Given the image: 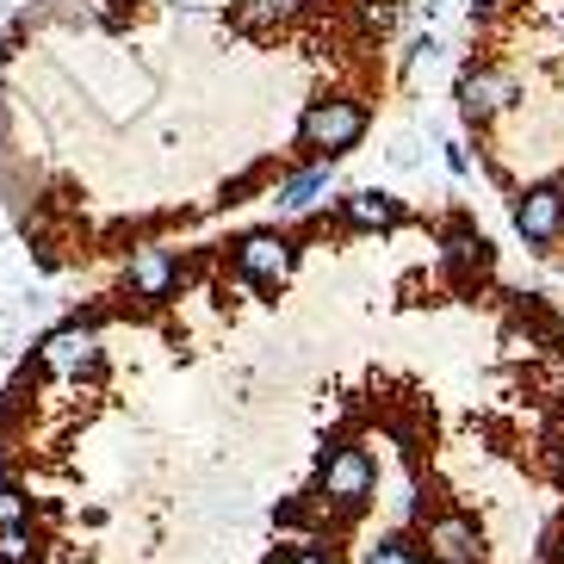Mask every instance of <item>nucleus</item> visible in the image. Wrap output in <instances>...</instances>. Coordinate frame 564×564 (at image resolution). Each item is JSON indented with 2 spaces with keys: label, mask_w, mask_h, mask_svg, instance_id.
<instances>
[{
  "label": "nucleus",
  "mask_w": 564,
  "mask_h": 564,
  "mask_svg": "<svg viewBox=\"0 0 564 564\" xmlns=\"http://www.w3.org/2000/svg\"><path fill=\"white\" fill-rule=\"evenodd\" d=\"M273 564H335V552L323 546V540H304V546H292L285 558H273Z\"/></svg>",
  "instance_id": "obj_12"
},
{
  "label": "nucleus",
  "mask_w": 564,
  "mask_h": 564,
  "mask_svg": "<svg viewBox=\"0 0 564 564\" xmlns=\"http://www.w3.org/2000/svg\"><path fill=\"white\" fill-rule=\"evenodd\" d=\"M181 280H186V267H181V254L174 249H137L131 254V267H124V292L131 299H143V304H162V299H174L181 292Z\"/></svg>",
  "instance_id": "obj_5"
},
{
  "label": "nucleus",
  "mask_w": 564,
  "mask_h": 564,
  "mask_svg": "<svg viewBox=\"0 0 564 564\" xmlns=\"http://www.w3.org/2000/svg\"><path fill=\"white\" fill-rule=\"evenodd\" d=\"M366 564H422V552H415L403 533H391V540H379V546H372V558H366Z\"/></svg>",
  "instance_id": "obj_10"
},
{
  "label": "nucleus",
  "mask_w": 564,
  "mask_h": 564,
  "mask_svg": "<svg viewBox=\"0 0 564 564\" xmlns=\"http://www.w3.org/2000/svg\"><path fill=\"white\" fill-rule=\"evenodd\" d=\"M335 217H341L354 236H391V230L410 224V205L379 193V186H360V193H341V199H335Z\"/></svg>",
  "instance_id": "obj_4"
},
{
  "label": "nucleus",
  "mask_w": 564,
  "mask_h": 564,
  "mask_svg": "<svg viewBox=\"0 0 564 564\" xmlns=\"http://www.w3.org/2000/svg\"><path fill=\"white\" fill-rule=\"evenodd\" d=\"M453 94L521 242L564 273V0H471Z\"/></svg>",
  "instance_id": "obj_1"
},
{
  "label": "nucleus",
  "mask_w": 564,
  "mask_h": 564,
  "mask_svg": "<svg viewBox=\"0 0 564 564\" xmlns=\"http://www.w3.org/2000/svg\"><path fill=\"white\" fill-rule=\"evenodd\" d=\"M0 564H32V533L25 528H0Z\"/></svg>",
  "instance_id": "obj_11"
},
{
  "label": "nucleus",
  "mask_w": 564,
  "mask_h": 564,
  "mask_svg": "<svg viewBox=\"0 0 564 564\" xmlns=\"http://www.w3.org/2000/svg\"><path fill=\"white\" fill-rule=\"evenodd\" d=\"M37 360H44V372H56V379H82V372L100 366V329H94V323H68V329L44 335Z\"/></svg>",
  "instance_id": "obj_6"
},
{
  "label": "nucleus",
  "mask_w": 564,
  "mask_h": 564,
  "mask_svg": "<svg viewBox=\"0 0 564 564\" xmlns=\"http://www.w3.org/2000/svg\"><path fill=\"white\" fill-rule=\"evenodd\" d=\"M230 267H236V280L254 285V292H280V285L299 273V236H285V230H249L230 249Z\"/></svg>",
  "instance_id": "obj_2"
},
{
  "label": "nucleus",
  "mask_w": 564,
  "mask_h": 564,
  "mask_svg": "<svg viewBox=\"0 0 564 564\" xmlns=\"http://www.w3.org/2000/svg\"><path fill=\"white\" fill-rule=\"evenodd\" d=\"M429 558L434 564H484L478 521H471V514H459V509L429 514Z\"/></svg>",
  "instance_id": "obj_7"
},
{
  "label": "nucleus",
  "mask_w": 564,
  "mask_h": 564,
  "mask_svg": "<svg viewBox=\"0 0 564 564\" xmlns=\"http://www.w3.org/2000/svg\"><path fill=\"white\" fill-rule=\"evenodd\" d=\"M87 13H94V19H118V0H87Z\"/></svg>",
  "instance_id": "obj_13"
},
{
  "label": "nucleus",
  "mask_w": 564,
  "mask_h": 564,
  "mask_svg": "<svg viewBox=\"0 0 564 564\" xmlns=\"http://www.w3.org/2000/svg\"><path fill=\"white\" fill-rule=\"evenodd\" d=\"M372 478H379V465L372 453L354 441V447H335L323 459V484H316V502H329V509H360L372 497Z\"/></svg>",
  "instance_id": "obj_3"
},
{
  "label": "nucleus",
  "mask_w": 564,
  "mask_h": 564,
  "mask_svg": "<svg viewBox=\"0 0 564 564\" xmlns=\"http://www.w3.org/2000/svg\"><path fill=\"white\" fill-rule=\"evenodd\" d=\"M329 193H335V162H316V167L285 174L280 193H273V205H280L285 217H316L323 205H329Z\"/></svg>",
  "instance_id": "obj_8"
},
{
  "label": "nucleus",
  "mask_w": 564,
  "mask_h": 564,
  "mask_svg": "<svg viewBox=\"0 0 564 564\" xmlns=\"http://www.w3.org/2000/svg\"><path fill=\"white\" fill-rule=\"evenodd\" d=\"M25 514H32L25 490H19L13 478H0V528H25Z\"/></svg>",
  "instance_id": "obj_9"
},
{
  "label": "nucleus",
  "mask_w": 564,
  "mask_h": 564,
  "mask_svg": "<svg viewBox=\"0 0 564 564\" xmlns=\"http://www.w3.org/2000/svg\"><path fill=\"white\" fill-rule=\"evenodd\" d=\"M422 564H434V558H422Z\"/></svg>",
  "instance_id": "obj_14"
}]
</instances>
